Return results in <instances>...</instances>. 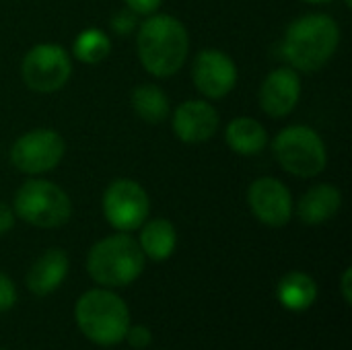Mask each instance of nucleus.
<instances>
[{"label": "nucleus", "instance_id": "obj_1", "mask_svg": "<svg viewBox=\"0 0 352 350\" xmlns=\"http://www.w3.org/2000/svg\"><path fill=\"white\" fill-rule=\"evenodd\" d=\"M190 50L186 27L169 14H153L138 29V58L148 74L167 78L184 66Z\"/></svg>", "mask_w": 352, "mask_h": 350}, {"label": "nucleus", "instance_id": "obj_2", "mask_svg": "<svg viewBox=\"0 0 352 350\" xmlns=\"http://www.w3.org/2000/svg\"><path fill=\"white\" fill-rule=\"evenodd\" d=\"M340 43V27L330 14L299 17L285 35V56L301 72L320 70Z\"/></svg>", "mask_w": 352, "mask_h": 350}, {"label": "nucleus", "instance_id": "obj_3", "mask_svg": "<svg viewBox=\"0 0 352 350\" xmlns=\"http://www.w3.org/2000/svg\"><path fill=\"white\" fill-rule=\"evenodd\" d=\"M74 316L80 332L99 347H113L122 342L130 328V311L126 301L103 289L85 293L76 303Z\"/></svg>", "mask_w": 352, "mask_h": 350}, {"label": "nucleus", "instance_id": "obj_4", "mask_svg": "<svg viewBox=\"0 0 352 350\" xmlns=\"http://www.w3.org/2000/svg\"><path fill=\"white\" fill-rule=\"evenodd\" d=\"M91 278L103 287H126L144 270V254L130 235L118 233L97 241L87 256Z\"/></svg>", "mask_w": 352, "mask_h": 350}, {"label": "nucleus", "instance_id": "obj_5", "mask_svg": "<svg viewBox=\"0 0 352 350\" xmlns=\"http://www.w3.org/2000/svg\"><path fill=\"white\" fill-rule=\"evenodd\" d=\"M14 212L39 229H56L68 223L72 204L68 194L52 182L29 179L14 194Z\"/></svg>", "mask_w": 352, "mask_h": 350}, {"label": "nucleus", "instance_id": "obj_6", "mask_svg": "<svg viewBox=\"0 0 352 350\" xmlns=\"http://www.w3.org/2000/svg\"><path fill=\"white\" fill-rule=\"evenodd\" d=\"M272 149L280 167L297 177H316L328 163L326 144L309 126H289L280 130Z\"/></svg>", "mask_w": 352, "mask_h": 350}, {"label": "nucleus", "instance_id": "obj_7", "mask_svg": "<svg viewBox=\"0 0 352 350\" xmlns=\"http://www.w3.org/2000/svg\"><path fill=\"white\" fill-rule=\"evenodd\" d=\"M21 74L31 91L54 93L62 89L72 74L70 56L56 43L33 45L23 58Z\"/></svg>", "mask_w": 352, "mask_h": 350}, {"label": "nucleus", "instance_id": "obj_8", "mask_svg": "<svg viewBox=\"0 0 352 350\" xmlns=\"http://www.w3.org/2000/svg\"><path fill=\"white\" fill-rule=\"evenodd\" d=\"M148 210V196L144 188L134 179H116L103 194V215L107 223L122 233H130L142 227Z\"/></svg>", "mask_w": 352, "mask_h": 350}, {"label": "nucleus", "instance_id": "obj_9", "mask_svg": "<svg viewBox=\"0 0 352 350\" xmlns=\"http://www.w3.org/2000/svg\"><path fill=\"white\" fill-rule=\"evenodd\" d=\"M66 144L56 130L39 128L23 134L10 149L12 165L29 175L52 171L64 157Z\"/></svg>", "mask_w": 352, "mask_h": 350}, {"label": "nucleus", "instance_id": "obj_10", "mask_svg": "<svg viewBox=\"0 0 352 350\" xmlns=\"http://www.w3.org/2000/svg\"><path fill=\"white\" fill-rule=\"evenodd\" d=\"M192 78L196 89L208 99H221L229 95L237 83L235 62L221 50H202L192 66Z\"/></svg>", "mask_w": 352, "mask_h": 350}, {"label": "nucleus", "instance_id": "obj_11", "mask_svg": "<svg viewBox=\"0 0 352 350\" xmlns=\"http://www.w3.org/2000/svg\"><path fill=\"white\" fill-rule=\"evenodd\" d=\"M248 204L254 217L268 227H283L291 221L293 198L287 186L274 177H260L248 190Z\"/></svg>", "mask_w": 352, "mask_h": 350}, {"label": "nucleus", "instance_id": "obj_12", "mask_svg": "<svg viewBox=\"0 0 352 350\" xmlns=\"http://www.w3.org/2000/svg\"><path fill=\"white\" fill-rule=\"evenodd\" d=\"M219 130V113L206 101H184L173 113V132L182 142L198 144L210 140Z\"/></svg>", "mask_w": 352, "mask_h": 350}, {"label": "nucleus", "instance_id": "obj_13", "mask_svg": "<svg viewBox=\"0 0 352 350\" xmlns=\"http://www.w3.org/2000/svg\"><path fill=\"white\" fill-rule=\"evenodd\" d=\"M301 97V80L293 68L272 70L260 87V105L270 118L289 116Z\"/></svg>", "mask_w": 352, "mask_h": 350}, {"label": "nucleus", "instance_id": "obj_14", "mask_svg": "<svg viewBox=\"0 0 352 350\" xmlns=\"http://www.w3.org/2000/svg\"><path fill=\"white\" fill-rule=\"evenodd\" d=\"M68 274V256L62 250H47L27 272V287L33 295L45 297L54 293Z\"/></svg>", "mask_w": 352, "mask_h": 350}, {"label": "nucleus", "instance_id": "obj_15", "mask_svg": "<svg viewBox=\"0 0 352 350\" xmlns=\"http://www.w3.org/2000/svg\"><path fill=\"white\" fill-rule=\"evenodd\" d=\"M340 206H342L340 190L330 184H320L303 194V198L297 204V217L305 225H320L336 217Z\"/></svg>", "mask_w": 352, "mask_h": 350}, {"label": "nucleus", "instance_id": "obj_16", "mask_svg": "<svg viewBox=\"0 0 352 350\" xmlns=\"http://www.w3.org/2000/svg\"><path fill=\"white\" fill-rule=\"evenodd\" d=\"M225 138L227 144L231 146V151H235L237 155H258L266 149L268 144V134L264 130V126L254 120V118H235L227 130H225Z\"/></svg>", "mask_w": 352, "mask_h": 350}, {"label": "nucleus", "instance_id": "obj_17", "mask_svg": "<svg viewBox=\"0 0 352 350\" xmlns=\"http://www.w3.org/2000/svg\"><path fill=\"white\" fill-rule=\"evenodd\" d=\"M276 295L280 305L289 311H305L318 299V285L305 272H289L280 278Z\"/></svg>", "mask_w": 352, "mask_h": 350}, {"label": "nucleus", "instance_id": "obj_18", "mask_svg": "<svg viewBox=\"0 0 352 350\" xmlns=\"http://www.w3.org/2000/svg\"><path fill=\"white\" fill-rule=\"evenodd\" d=\"M175 243H177L175 227L165 219H153L142 227L138 245L146 258L155 262H163L175 252Z\"/></svg>", "mask_w": 352, "mask_h": 350}, {"label": "nucleus", "instance_id": "obj_19", "mask_svg": "<svg viewBox=\"0 0 352 350\" xmlns=\"http://www.w3.org/2000/svg\"><path fill=\"white\" fill-rule=\"evenodd\" d=\"M132 107L136 116L148 124H161L169 116V99L155 85H140L132 91Z\"/></svg>", "mask_w": 352, "mask_h": 350}, {"label": "nucleus", "instance_id": "obj_20", "mask_svg": "<svg viewBox=\"0 0 352 350\" xmlns=\"http://www.w3.org/2000/svg\"><path fill=\"white\" fill-rule=\"evenodd\" d=\"M111 50L109 37L101 29H85L72 43V54L82 64H99Z\"/></svg>", "mask_w": 352, "mask_h": 350}, {"label": "nucleus", "instance_id": "obj_21", "mask_svg": "<svg viewBox=\"0 0 352 350\" xmlns=\"http://www.w3.org/2000/svg\"><path fill=\"white\" fill-rule=\"evenodd\" d=\"M136 17L130 8H124V10H118L113 17H111V29L118 33V35H130L134 29H136Z\"/></svg>", "mask_w": 352, "mask_h": 350}, {"label": "nucleus", "instance_id": "obj_22", "mask_svg": "<svg viewBox=\"0 0 352 350\" xmlns=\"http://www.w3.org/2000/svg\"><path fill=\"white\" fill-rule=\"evenodd\" d=\"M14 303H16V289H14L12 281L0 272V314L12 309Z\"/></svg>", "mask_w": 352, "mask_h": 350}, {"label": "nucleus", "instance_id": "obj_23", "mask_svg": "<svg viewBox=\"0 0 352 350\" xmlns=\"http://www.w3.org/2000/svg\"><path fill=\"white\" fill-rule=\"evenodd\" d=\"M124 338L130 342L132 349L138 350L146 349V347L153 342V334H151V330H148L146 326H130Z\"/></svg>", "mask_w": 352, "mask_h": 350}, {"label": "nucleus", "instance_id": "obj_24", "mask_svg": "<svg viewBox=\"0 0 352 350\" xmlns=\"http://www.w3.org/2000/svg\"><path fill=\"white\" fill-rule=\"evenodd\" d=\"M134 14H153L163 0H124Z\"/></svg>", "mask_w": 352, "mask_h": 350}, {"label": "nucleus", "instance_id": "obj_25", "mask_svg": "<svg viewBox=\"0 0 352 350\" xmlns=\"http://www.w3.org/2000/svg\"><path fill=\"white\" fill-rule=\"evenodd\" d=\"M14 227V215L6 204H0V237Z\"/></svg>", "mask_w": 352, "mask_h": 350}, {"label": "nucleus", "instance_id": "obj_26", "mask_svg": "<svg viewBox=\"0 0 352 350\" xmlns=\"http://www.w3.org/2000/svg\"><path fill=\"white\" fill-rule=\"evenodd\" d=\"M351 278H352V270L346 268L344 274H342V295H344V301L351 303L352 301V293H351Z\"/></svg>", "mask_w": 352, "mask_h": 350}, {"label": "nucleus", "instance_id": "obj_27", "mask_svg": "<svg viewBox=\"0 0 352 350\" xmlns=\"http://www.w3.org/2000/svg\"><path fill=\"white\" fill-rule=\"evenodd\" d=\"M303 2H309V4H322V2H330V0H303Z\"/></svg>", "mask_w": 352, "mask_h": 350}, {"label": "nucleus", "instance_id": "obj_28", "mask_svg": "<svg viewBox=\"0 0 352 350\" xmlns=\"http://www.w3.org/2000/svg\"><path fill=\"white\" fill-rule=\"evenodd\" d=\"M346 2V6H352V0H344Z\"/></svg>", "mask_w": 352, "mask_h": 350}]
</instances>
